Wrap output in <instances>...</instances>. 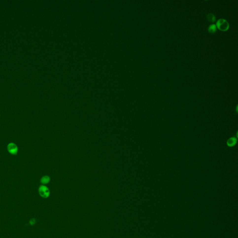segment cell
<instances>
[{
	"mask_svg": "<svg viewBox=\"0 0 238 238\" xmlns=\"http://www.w3.org/2000/svg\"><path fill=\"white\" fill-rule=\"evenodd\" d=\"M216 30H217L216 26V25L215 24L211 25L208 27V30L209 32L211 33V34H214V33H215L216 31Z\"/></svg>",
	"mask_w": 238,
	"mask_h": 238,
	"instance_id": "obj_7",
	"label": "cell"
},
{
	"mask_svg": "<svg viewBox=\"0 0 238 238\" xmlns=\"http://www.w3.org/2000/svg\"><path fill=\"white\" fill-rule=\"evenodd\" d=\"M216 27L220 30L222 31H226L229 28L228 22L224 19H220L218 20L216 23Z\"/></svg>",
	"mask_w": 238,
	"mask_h": 238,
	"instance_id": "obj_1",
	"label": "cell"
},
{
	"mask_svg": "<svg viewBox=\"0 0 238 238\" xmlns=\"http://www.w3.org/2000/svg\"><path fill=\"white\" fill-rule=\"evenodd\" d=\"M236 142H237L236 139L234 137H232L229 139L227 141V144L229 147H233L236 143Z\"/></svg>",
	"mask_w": 238,
	"mask_h": 238,
	"instance_id": "obj_4",
	"label": "cell"
},
{
	"mask_svg": "<svg viewBox=\"0 0 238 238\" xmlns=\"http://www.w3.org/2000/svg\"><path fill=\"white\" fill-rule=\"evenodd\" d=\"M207 19L210 22H214L216 20V17L213 14L210 13L207 15Z\"/></svg>",
	"mask_w": 238,
	"mask_h": 238,
	"instance_id": "obj_6",
	"label": "cell"
},
{
	"mask_svg": "<svg viewBox=\"0 0 238 238\" xmlns=\"http://www.w3.org/2000/svg\"><path fill=\"white\" fill-rule=\"evenodd\" d=\"M34 220H31L30 221V222L31 224H34V223H35V221H34Z\"/></svg>",
	"mask_w": 238,
	"mask_h": 238,
	"instance_id": "obj_8",
	"label": "cell"
},
{
	"mask_svg": "<svg viewBox=\"0 0 238 238\" xmlns=\"http://www.w3.org/2000/svg\"><path fill=\"white\" fill-rule=\"evenodd\" d=\"M7 149L8 152L12 155H17L18 152V148L17 146L13 142L8 144L7 146Z\"/></svg>",
	"mask_w": 238,
	"mask_h": 238,
	"instance_id": "obj_3",
	"label": "cell"
},
{
	"mask_svg": "<svg viewBox=\"0 0 238 238\" xmlns=\"http://www.w3.org/2000/svg\"><path fill=\"white\" fill-rule=\"evenodd\" d=\"M39 193L41 197L47 198L49 196L50 191L48 187L44 185H41L39 187Z\"/></svg>",
	"mask_w": 238,
	"mask_h": 238,
	"instance_id": "obj_2",
	"label": "cell"
},
{
	"mask_svg": "<svg viewBox=\"0 0 238 238\" xmlns=\"http://www.w3.org/2000/svg\"><path fill=\"white\" fill-rule=\"evenodd\" d=\"M50 181V178L49 176H44L41 179V182L43 185H45L49 183Z\"/></svg>",
	"mask_w": 238,
	"mask_h": 238,
	"instance_id": "obj_5",
	"label": "cell"
}]
</instances>
